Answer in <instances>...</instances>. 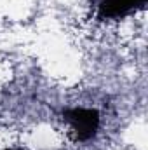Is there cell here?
Here are the masks:
<instances>
[{"label": "cell", "mask_w": 148, "mask_h": 150, "mask_svg": "<svg viewBox=\"0 0 148 150\" xmlns=\"http://www.w3.org/2000/svg\"><path fill=\"white\" fill-rule=\"evenodd\" d=\"M101 19H120L145 7L147 0H91Z\"/></svg>", "instance_id": "cell-2"}, {"label": "cell", "mask_w": 148, "mask_h": 150, "mask_svg": "<svg viewBox=\"0 0 148 150\" xmlns=\"http://www.w3.org/2000/svg\"><path fill=\"white\" fill-rule=\"evenodd\" d=\"M4 150H21V149H4Z\"/></svg>", "instance_id": "cell-3"}, {"label": "cell", "mask_w": 148, "mask_h": 150, "mask_svg": "<svg viewBox=\"0 0 148 150\" xmlns=\"http://www.w3.org/2000/svg\"><path fill=\"white\" fill-rule=\"evenodd\" d=\"M61 115H63V120L70 126L75 140L78 142H89L99 131L101 115L96 108L72 107V108H65Z\"/></svg>", "instance_id": "cell-1"}]
</instances>
